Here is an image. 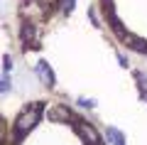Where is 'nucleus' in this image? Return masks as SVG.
Listing matches in <instances>:
<instances>
[{
  "instance_id": "nucleus-2",
  "label": "nucleus",
  "mask_w": 147,
  "mask_h": 145,
  "mask_svg": "<svg viewBox=\"0 0 147 145\" xmlns=\"http://www.w3.org/2000/svg\"><path fill=\"white\" fill-rule=\"evenodd\" d=\"M98 15L123 49L147 57V0H98Z\"/></svg>"
},
{
  "instance_id": "nucleus-1",
  "label": "nucleus",
  "mask_w": 147,
  "mask_h": 145,
  "mask_svg": "<svg viewBox=\"0 0 147 145\" xmlns=\"http://www.w3.org/2000/svg\"><path fill=\"white\" fill-rule=\"evenodd\" d=\"M0 145H108V140L76 106L59 99H34L5 120Z\"/></svg>"
}]
</instances>
